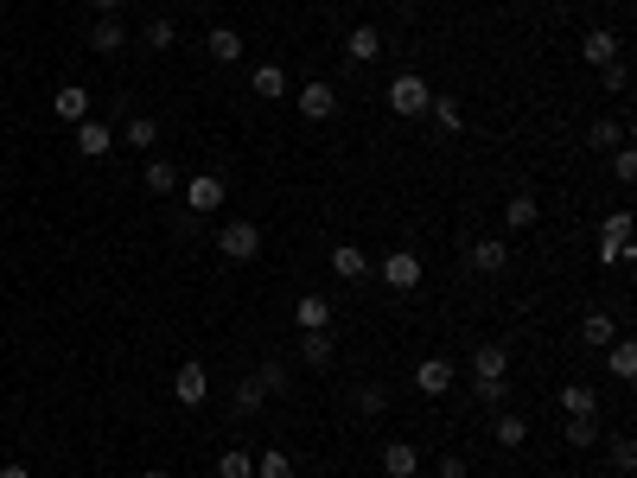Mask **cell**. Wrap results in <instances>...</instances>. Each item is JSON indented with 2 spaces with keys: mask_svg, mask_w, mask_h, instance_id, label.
Returning a JSON list of instances; mask_svg holds the SVG:
<instances>
[{
  "mask_svg": "<svg viewBox=\"0 0 637 478\" xmlns=\"http://www.w3.org/2000/svg\"><path fill=\"white\" fill-rule=\"evenodd\" d=\"M504 377H510V345H478L472 351V396L504 402Z\"/></svg>",
  "mask_w": 637,
  "mask_h": 478,
  "instance_id": "cell-1",
  "label": "cell"
},
{
  "mask_svg": "<svg viewBox=\"0 0 637 478\" xmlns=\"http://www.w3.org/2000/svg\"><path fill=\"white\" fill-rule=\"evenodd\" d=\"M383 102H389V115L415 122V115H427V102H434V83H427L421 71H395L389 90H383Z\"/></svg>",
  "mask_w": 637,
  "mask_h": 478,
  "instance_id": "cell-2",
  "label": "cell"
},
{
  "mask_svg": "<svg viewBox=\"0 0 637 478\" xmlns=\"http://www.w3.org/2000/svg\"><path fill=\"white\" fill-rule=\"evenodd\" d=\"M370 275H376V281H383V287H389V294H415V287H421V275H427V268H421V255H415V249H389V255H383V262H376V268H370Z\"/></svg>",
  "mask_w": 637,
  "mask_h": 478,
  "instance_id": "cell-3",
  "label": "cell"
},
{
  "mask_svg": "<svg viewBox=\"0 0 637 478\" xmlns=\"http://www.w3.org/2000/svg\"><path fill=\"white\" fill-rule=\"evenodd\" d=\"M211 243H217L223 262H255V255H262V230H255L249 217H236V224H223Z\"/></svg>",
  "mask_w": 637,
  "mask_h": 478,
  "instance_id": "cell-4",
  "label": "cell"
},
{
  "mask_svg": "<svg viewBox=\"0 0 637 478\" xmlns=\"http://www.w3.org/2000/svg\"><path fill=\"white\" fill-rule=\"evenodd\" d=\"M172 402H179V408H204V402H211V370H204L198 357H185V364L172 370Z\"/></svg>",
  "mask_w": 637,
  "mask_h": 478,
  "instance_id": "cell-5",
  "label": "cell"
},
{
  "mask_svg": "<svg viewBox=\"0 0 637 478\" xmlns=\"http://www.w3.org/2000/svg\"><path fill=\"white\" fill-rule=\"evenodd\" d=\"M223 198H230V185H223L217 173H192V179H185V211H192V217L223 211Z\"/></svg>",
  "mask_w": 637,
  "mask_h": 478,
  "instance_id": "cell-6",
  "label": "cell"
},
{
  "mask_svg": "<svg viewBox=\"0 0 637 478\" xmlns=\"http://www.w3.org/2000/svg\"><path fill=\"white\" fill-rule=\"evenodd\" d=\"M294 109L306 115V122H332V115H338V90H332V83H300Z\"/></svg>",
  "mask_w": 637,
  "mask_h": 478,
  "instance_id": "cell-7",
  "label": "cell"
},
{
  "mask_svg": "<svg viewBox=\"0 0 637 478\" xmlns=\"http://www.w3.org/2000/svg\"><path fill=\"white\" fill-rule=\"evenodd\" d=\"M466 262L478 268V275H504V268H510V243H497V236H472Z\"/></svg>",
  "mask_w": 637,
  "mask_h": 478,
  "instance_id": "cell-8",
  "label": "cell"
},
{
  "mask_svg": "<svg viewBox=\"0 0 637 478\" xmlns=\"http://www.w3.org/2000/svg\"><path fill=\"white\" fill-rule=\"evenodd\" d=\"M51 115H58V122H90V90H83V83H58V90H51Z\"/></svg>",
  "mask_w": 637,
  "mask_h": 478,
  "instance_id": "cell-9",
  "label": "cell"
},
{
  "mask_svg": "<svg viewBox=\"0 0 637 478\" xmlns=\"http://www.w3.org/2000/svg\"><path fill=\"white\" fill-rule=\"evenodd\" d=\"M370 249L364 243H332V275L338 281H370Z\"/></svg>",
  "mask_w": 637,
  "mask_h": 478,
  "instance_id": "cell-10",
  "label": "cell"
},
{
  "mask_svg": "<svg viewBox=\"0 0 637 478\" xmlns=\"http://www.w3.org/2000/svg\"><path fill=\"white\" fill-rule=\"evenodd\" d=\"M71 141H77L83 160H102V153H115V122H96V115H90V122H77Z\"/></svg>",
  "mask_w": 637,
  "mask_h": 478,
  "instance_id": "cell-11",
  "label": "cell"
},
{
  "mask_svg": "<svg viewBox=\"0 0 637 478\" xmlns=\"http://www.w3.org/2000/svg\"><path fill=\"white\" fill-rule=\"evenodd\" d=\"M453 377H459L453 357H421V364H415V389H421V396H446Z\"/></svg>",
  "mask_w": 637,
  "mask_h": 478,
  "instance_id": "cell-12",
  "label": "cell"
},
{
  "mask_svg": "<svg viewBox=\"0 0 637 478\" xmlns=\"http://www.w3.org/2000/svg\"><path fill=\"white\" fill-rule=\"evenodd\" d=\"M115 147H134V153H153V147H160V122H153V115H128V122L115 128Z\"/></svg>",
  "mask_w": 637,
  "mask_h": 478,
  "instance_id": "cell-13",
  "label": "cell"
},
{
  "mask_svg": "<svg viewBox=\"0 0 637 478\" xmlns=\"http://www.w3.org/2000/svg\"><path fill=\"white\" fill-rule=\"evenodd\" d=\"M122 45H128V26H122V13H96V26H90V51H102V58H115Z\"/></svg>",
  "mask_w": 637,
  "mask_h": 478,
  "instance_id": "cell-14",
  "label": "cell"
},
{
  "mask_svg": "<svg viewBox=\"0 0 637 478\" xmlns=\"http://www.w3.org/2000/svg\"><path fill=\"white\" fill-rule=\"evenodd\" d=\"M332 357H338L332 326H325V332H300V364L306 370H332Z\"/></svg>",
  "mask_w": 637,
  "mask_h": 478,
  "instance_id": "cell-15",
  "label": "cell"
},
{
  "mask_svg": "<svg viewBox=\"0 0 637 478\" xmlns=\"http://www.w3.org/2000/svg\"><path fill=\"white\" fill-rule=\"evenodd\" d=\"M249 90L262 96V102H281V96H294V83H287L281 64H255V71H249Z\"/></svg>",
  "mask_w": 637,
  "mask_h": 478,
  "instance_id": "cell-16",
  "label": "cell"
},
{
  "mask_svg": "<svg viewBox=\"0 0 637 478\" xmlns=\"http://www.w3.org/2000/svg\"><path fill=\"white\" fill-rule=\"evenodd\" d=\"M294 326L300 332H325V326H332V300H325V294H300L294 300Z\"/></svg>",
  "mask_w": 637,
  "mask_h": 478,
  "instance_id": "cell-17",
  "label": "cell"
},
{
  "mask_svg": "<svg viewBox=\"0 0 637 478\" xmlns=\"http://www.w3.org/2000/svg\"><path fill=\"white\" fill-rule=\"evenodd\" d=\"M415 472H421V447L389 440V447H383V478H415Z\"/></svg>",
  "mask_w": 637,
  "mask_h": 478,
  "instance_id": "cell-18",
  "label": "cell"
},
{
  "mask_svg": "<svg viewBox=\"0 0 637 478\" xmlns=\"http://www.w3.org/2000/svg\"><path fill=\"white\" fill-rule=\"evenodd\" d=\"M204 51H211L217 64H243V32H236V26H211V32H204Z\"/></svg>",
  "mask_w": 637,
  "mask_h": 478,
  "instance_id": "cell-19",
  "label": "cell"
},
{
  "mask_svg": "<svg viewBox=\"0 0 637 478\" xmlns=\"http://www.w3.org/2000/svg\"><path fill=\"white\" fill-rule=\"evenodd\" d=\"M262 408H268L262 383H255V377H236V389H230V415H236V421H249V415H262Z\"/></svg>",
  "mask_w": 637,
  "mask_h": 478,
  "instance_id": "cell-20",
  "label": "cell"
},
{
  "mask_svg": "<svg viewBox=\"0 0 637 478\" xmlns=\"http://www.w3.org/2000/svg\"><path fill=\"white\" fill-rule=\"evenodd\" d=\"M580 58H587L593 71H599V64H612V58H618V32H612V26H593L587 39H580Z\"/></svg>",
  "mask_w": 637,
  "mask_h": 478,
  "instance_id": "cell-21",
  "label": "cell"
},
{
  "mask_svg": "<svg viewBox=\"0 0 637 478\" xmlns=\"http://www.w3.org/2000/svg\"><path fill=\"white\" fill-rule=\"evenodd\" d=\"M344 51H351L357 64H376V58H383V32H376V26H351V32H344Z\"/></svg>",
  "mask_w": 637,
  "mask_h": 478,
  "instance_id": "cell-22",
  "label": "cell"
},
{
  "mask_svg": "<svg viewBox=\"0 0 637 478\" xmlns=\"http://www.w3.org/2000/svg\"><path fill=\"white\" fill-rule=\"evenodd\" d=\"M427 115L440 122V134H466V102H459V96H434Z\"/></svg>",
  "mask_w": 637,
  "mask_h": 478,
  "instance_id": "cell-23",
  "label": "cell"
},
{
  "mask_svg": "<svg viewBox=\"0 0 637 478\" xmlns=\"http://www.w3.org/2000/svg\"><path fill=\"white\" fill-rule=\"evenodd\" d=\"M536 217H542L536 192H510V204H504V224L510 230H536Z\"/></svg>",
  "mask_w": 637,
  "mask_h": 478,
  "instance_id": "cell-24",
  "label": "cell"
},
{
  "mask_svg": "<svg viewBox=\"0 0 637 478\" xmlns=\"http://www.w3.org/2000/svg\"><path fill=\"white\" fill-rule=\"evenodd\" d=\"M141 185H147L153 198H172V192H179V166H172V160H147V173H141Z\"/></svg>",
  "mask_w": 637,
  "mask_h": 478,
  "instance_id": "cell-25",
  "label": "cell"
},
{
  "mask_svg": "<svg viewBox=\"0 0 637 478\" xmlns=\"http://www.w3.org/2000/svg\"><path fill=\"white\" fill-rule=\"evenodd\" d=\"M606 364H612V377H618V383H631V377H637V345H631L625 332H618L612 345H606Z\"/></svg>",
  "mask_w": 637,
  "mask_h": 478,
  "instance_id": "cell-26",
  "label": "cell"
},
{
  "mask_svg": "<svg viewBox=\"0 0 637 478\" xmlns=\"http://www.w3.org/2000/svg\"><path fill=\"white\" fill-rule=\"evenodd\" d=\"M255 478H300V466L287 447H268V453H255Z\"/></svg>",
  "mask_w": 637,
  "mask_h": 478,
  "instance_id": "cell-27",
  "label": "cell"
},
{
  "mask_svg": "<svg viewBox=\"0 0 637 478\" xmlns=\"http://www.w3.org/2000/svg\"><path fill=\"white\" fill-rule=\"evenodd\" d=\"M217 478H255V453L249 447H223L217 453Z\"/></svg>",
  "mask_w": 637,
  "mask_h": 478,
  "instance_id": "cell-28",
  "label": "cell"
},
{
  "mask_svg": "<svg viewBox=\"0 0 637 478\" xmlns=\"http://www.w3.org/2000/svg\"><path fill=\"white\" fill-rule=\"evenodd\" d=\"M561 408H567V415H599V389L593 383H567L561 389Z\"/></svg>",
  "mask_w": 637,
  "mask_h": 478,
  "instance_id": "cell-29",
  "label": "cell"
},
{
  "mask_svg": "<svg viewBox=\"0 0 637 478\" xmlns=\"http://www.w3.org/2000/svg\"><path fill=\"white\" fill-rule=\"evenodd\" d=\"M561 440H567V447H599V415H567Z\"/></svg>",
  "mask_w": 637,
  "mask_h": 478,
  "instance_id": "cell-30",
  "label": "cell"
},
{
  "mask_svg": "<svg viewBox=\"0 0 637 478\" xmlns=\"http://www.w3.org/2000/svg\"><path fill=\"white\" fill-rule=\"evenodd\" d=\"M612 338H618V326H612L606 313H587V319H580V345H587V351H599V345H612Z\"/></svg>",
  "mask_w": 637,
  "mask_h": 478,
  "instance_id": "cell-31",
  "label": "cell"
},
{
  "mask_svg": "<svg viewBox=\"0 0 637 478\" xmlns=\"http://www.w3.org/2000/svg\"><path fill=\"white\" fill-rule=\"evenodd\" d=\"M625 134H631V128L618 122V115H599V122L587 128V141H593V147H625Z\"/></svg>",
  "mask_w": 637,
  "mask_h": 478,
  "instance_id": "cell-32",
  "label": "cell"
},
{
  "mask_svg": "<svg viewBox=\"0 0 637 478\" xmlns=\"http://www.w3.org/2000/svg\"><path fill=\"white\" fill-rule=\"evenodd\" d=\"M255 383H262V396H287V364H281V357H262Z\"/></svg>",
  "mask_w": 637,
  "mask_h": 478,
  "instance_id": "cell-33",
  "label": "cell"
},
{
  "mask_svg": "<svg viewBox=\"0 0 637 478\" xmlns=\"http://www.w3.org/2000/svg\"><path fill=\"white\" fill-rule=\"evenodd\" d=\"M351 402H357V415H383V408H389V389H383V383H357Z\"/></svg>",
  "mask_w": 637,
  "mask_h": 478,
  "instance_id": "cell-34",
  "label": "cell"
},
{
  "mask_svg": "<svg viewBox=\"0 0 637 478\" xmlns=\"http://www.w3.org/2000/svg\"><path fill=\"white\" fill-rule=\"evenodd\" d=\"M141 45L147 51H172V45H179V26H172V20H147L141 26Z\"/></svg>",
  "mask_w": 637,
  "mask_h": 478,
  "instance_id": "cell-35",
  "label": "cell"
},
{
  "mask_svg": "<svg viewBox=\"0 0 637 478\" xmlns=\"http://www.w3.org/2000/svg\"><path fill=\"white\" fill-rule=\"evenodd\" d=\"M491 434H497V447H523V440H529V421H523V415H497Z\"/></svg>",
  "mask_w": 637,
  "mask_h": 478,
  "instance_id": "cell-36",
  "label": "cell"
},
{
  "mask_svg": "<svg viewBox=\"0 0 637 478\" xmlns=\"http://www.w3.org/2000/svg\"><path fill=\"white\" fill-rule=\"evenodd\" d=\"M599 71H606V90H612V96H625V90H631V64H625V58L599 64Z\"/></svg>",
  "mask_w": 637,
  "mask_h": 478,
  "instance_id": "cell-37",
  "label": "cell"
},
{
  "mask_svg": "<svg viewBox=\"0 0 637 478\" xmlns=\"http://www.w3.org/2000/svg\"><path fill=\"white\" fill-rule=\"evenodd\" d=\"M612 179H618V185L637 179V153H631V147H612Z\"/></svg>",
  "mask_w": 637,
  "mask_h": 478,
  "instance_id": "cell-38",
  "label": "cell"
},
{
  "mask_svg": "<svg viewBox=\"0 0 637 478\" xmlns=\"http://www.w3.org/2000/svg\"><path fill=\"white\" fill-rule=\"evenodd\" d=\"M472 466H466V459H459V453H440V466H434V478H466Z\"/></svg>",
  "mask_w": 637,
  "mask_h": 478,
  "instance_id": "cell-39",
  "label": "cell"
},
{
  "mask_svg": "<svg viewBox=\"0 0 637 478\" xmlns=\"http://www.w3.org/2000/svg\"><path fill=\"white\" fill-rule=\"evenodd\" d=\"M612 459H618V472H631L637 466V447H631V440H612Z\"/></svg>",
  "mask_w": 637,
  "mask_h": 478,
  "instance_id": "cell-40",
  "label": "cell"
},
{
  "mask_svg": "<svg viewBox=\"0 0 637 478\" xmlns=\"http://www.w3.org/2000/svg\"><path fill=\"white\" fill-rule=\"evenodd\" d=\"M90 7H96V13H122V0H90Z\"/></svg>",
  "mask_w": 637,
  "mask_h": 478,
  "instance_id": "cell-41",
  "label": "cell"
},
{
  "mask_svg": "<svg viewBox=\"0 0 637 478\" xmlns=\"http://www.w3.org/2000/svg\"><path fill=\"white\" fill-rule=\"evenodd\" d=\"M0 478H32V472L26 466H0Z\"/></svg>",
  "mask_w": 637,
  "mask_h": 478,
  "instance_id": "cell-42",
  "label": "cell"
},
{
  "mask_svg": "<svg viewBox=\"0 0 637 478\" xmlns=\"http://www.w3.org/2000/svg\"><path fill=\"white\" fill-rule=\"evenodd\" d=\"M141 478H172V472H166V466H147V472H141Z\"/></svg>",
  "mask_w": 637,
  "mask_h": 478,
  "instance_id": "cell-43",
  "label": "cell"
},
{
  "mask_svg": "<svg viewBox=\"0 0 637 478\" xmlns=\"http://www.w3.org/2000/svg\"><path fill=\"white\" fill-rule=\"evenodd\" d=\"M402 7H427V0H402Z\"/></svg>",
  "mask_w": 637,
  "mask_h": 478,
  "instance_id": "cell-44",
  "label": "cell"
}]
</instances>
